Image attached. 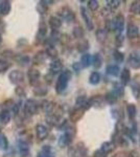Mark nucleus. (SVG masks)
I'll return each mask as SVG.
<instances>
[{"label":"nucleus","mask_w":140,"mask_h":157,"mask_svg":"<svg viewBox=\"0 0 140 157\" xmlns=\"http://www.w3.org/2000/svg\"><path fill=\"white\" fill-rule=\"evenodd\" d=\"M19 152L22 156H26L29 153V147L24 141H19Z\"/></svg>","instance_id":"24"},{"label":"nucleus","mask_w":140,"mask_h":157,"mask_svg":"<svg viewBox=\"0 0 140 157\" xmlns=\"http://www.w3.org/2000/svg\"><path fill=\"white\" fill-rule=\"evenodd\" d=\"M16 93L19 97H24L25 95V91L23 90V88L22 87H17L16 88Z\"/></svg>","instance_id":"47"},{"label":"nucleus","mask_w":140,"mask_h":157,"mask_svg":"<svg viewBox=\"0 0 140 157\" xmlns=\"http://www.w3.org/2000/svg\"><path fill=\"white\" fill-rule=\"evenodd\" d=\"M131 12L134 15H140V1H135L132 3Z\"/></svg>","instance_id":"36"},{"label":"nucleus","mask_w":140,"mask_h":157,"mask_svg":"<svg viewBox=\"0 0 140 157\" xmlns=\"http://www.w3.org/2000/svg\"><path fill=\"white\" fill-rule=\"evenodd\" d=\"M11 9H12V6L9 1H6V0L0 1V15L6 16V15H9V13L11 12Z\"/></svg>","instance_id":"11"},{"label":"nucleus","mask_w":140,"mask_h":157,"mask_svg":"<svg viewBox=\"0 0 140 157\" xmlns=\"http://www.w3.org/2000/svg\"><path fill=\"white\" fill-rule=\"evenodd\" d=\"M89 103H90L91 107H92V106H93V107H95V108L104 107V100H103V98L99 97V95L90 98V100H89Z\"/></svg>","instance_id":"16"},{"label":"nucleus","mask_w":140,"mask_h":157,"mask_svg":"<svg viewBox=\"0 0 140 157\" xmlns=\"http://www.w3.org/2000/svg\"><path fill=\"white\" fill-rule=\"evenodd\" d=\"M9 78L13 84H16V85L20 84V83H22L24 80V73L22 71H20V70H13V71L9 72Z\"/></svg>","instance_id":"3"},{"label":"nucleus","mask_w":140,"mask_h":157,"mask_svg":"<svg viewBox=\"0 0 140 157\" xmlns=\"http://www.w3.org/2000/svg\"><path fill=\"white\" fill-rule=\"evenodd\" d=\"M9 66H11V65H9V62H6V61H4V60H0V72L6 71L9 68Z\"/></svg>","instance_id":"44"},{"label":"nucleus","mask_w":140,"mask_h":157,"mask_svg":"<svg viewBox=\"0 0 140 157\" xmlns=\"http://www.w3.org/2000/svg\"><path fill=\"white\" fill-rule=\"evenodd\" d=\"M29 61V58L28 57H22V59L20 60V62L22 63V64H27Z\"/></svg>","instance_id":"49"},{"label":"nucleus","mask_w":140,"mask_h":157,"mask_svg":"<svg viewBox=\"0 0 140 157\" xmlns=\"http://www.w3.org/2000/svg\"><path fill=\"white\" fill-rule=\"evenodd\" d=\"M106 29L107 32H114V30H116V26H115V22H114V20H108L107 21V24H106Z\"/></svg>","instance_id":"43"},{"label":"nucleus","mask_w":140,"mask_h":157,"mask_svg":"<svg viewBox=\"0 0 140 157\" xmlns=\"http://www.w3.org/2000/svg\"><path fill=\"white\" fill-rule=\"evenodd\" d=\"M24 110L27 114L34 115V114H36V113H38L39 105H38V103L34 100H27L26 102H25V105H24Z\"/></svg>","instance_id":"2"},{"label":"nucleus","mask_w":140,"mask_h":157,"mask_svg":"<svg viewBox=\"0 0 140 157\" xmlns=\"http://www.w3.org/2000/svg\"><path fill=\"white\" fill-rule=\"evenodd\" d=\"M131 81V72L128 68H123L120 75V83L123 86H127Z\"/></svg>","instance_id":"12"},{"label":"nucleus","mask_w":140,"mask_h":157,"mask_svg":"<svg viewBox=\"0 0 140 157\" xmlns=\"http://www.w3.org/2000/svg\"><path fill=\"white\" fill-rule=\"evenodd\" d=\"M46 57H47L46 52H38V54L35 56L34 61H35L36 64H41V63H43L45 61Z\"/></svg>","instance_id":"28"},{"label":"nucleus","mask_w":140,"mask_h":157,"mask_svg":"<svg viewBox=\"0 0 140 157\" xmlns=\"http://www.w3.org/2000/svg\"><path fill=\"white\" fill-rule=\"evenodd\" d=\"M58 14L61 18L67 20L68 22H71L74 19V14H73L72 11H71L70 9H68V7H62L61 10H59Z\"/></svg>","instance_id":"4"},{"label":"nucleus","mask_w":140,"mask_h":157,"mask_svg":"<svg viewBox=\"0 0 140 157\" xmlns=\"http://www.w3.org/2000/svg\"><path fill=\"white\" fill-rule=\"evenodd\" d=\"M81 65L82 67H89L92 64V57L89 54H84L82 56V59H81Z\"/></svg>","instance_id":"19"},{"label":"nucleus","mask_w":140,"mask_h":157,"mask_svg":"<svg viewBox=\"0 0 140 157\" xmlns=\"http://www.w3.org/2000/svg\"><path fill=\"white\" fill-rule=\"evenodd\" d=\"M127 35L130 39H135L136 37H138L139 35V29L137 25L133 23H130L128 25V29H127Z\"/></svg>","instance_id":"9"},{"label":"nucleus","mask_w":140,"mask_h":157,"mask_svg":"<svg viewBox=\"0 0 140 157\" xmlns=\"http://www.w3.org/2000/svg\"><path fill=\"white\" fill-rule=\"evenodd\" d=\"M9 148V141H7L6 136L3 133L0 132V149L1 150H6Z\"/></svg>","instance_id":"31"},{"label":"nucleus","mask_w":140,"mask_h":157,"mask_svg":"<svg viewBox=\"0 0 140 157\" xmlns=\"http://www.w3.org/2000/svg\"><path fill=\"white\" fill-rule=\"evenodd\" d=\"M113 57H114V60H115L117 63H121L123 61V59H124L123 54V52H118V50H115V52H114Z\"/></svg>","instance_id":"41"},{"label":"nucleus","mask_w":140,"mask_h":157,"mask_svg":"<svg viewBox=\"0 0 140 157\" xmlns=\"http://www.w3.org/2000/svg\"><path fill=\"white\" fill-rule=\"evenodd\" d=\"M106 71H107V73H108L109 75H112V77H117V75H119L120 69H119V67L116 66V65H109V66L107 67Z\"/></svg>","instance_id":"22"},{"label":"nucleus","mask_w":140,"mask_h":157,"mask_svg":"<svg viewBox=\"0 0 140 157\" xmlns=\"http://www.w3.org/2000/svg\"><path fill=\"white\" fill-rule=\"evenodd\" d=\"M117 98H118L116 97V94L113 92V91H110V92H108L105 95V100L107 101V103H109L110 105L115 104L117 102Z\"/></svg>","instance_id":"27"},{"label":"nucleus","mask_w":140,"mask_h":157,"mask_svg":"<svg viewBox=\"0 0 140 157\" xmlns=\"http://www.w3.org/2000/svg\"><path fill=\"white\" fill-rule=\"evenodd\" d=\"M46 121L48 125L50 126H60L61 121H60V117L55 114H48L46 117Z\"/></svg>","instance_id":"17"},{"label":"nucleus","mask_w":140,"mask_h":157,"mask_svg":"<svg viewBox=\"0 0 140 157\" xmlns=\"http://www.w3.org/2000/svg\"><path fill=\"white\" fill-rule=\"evenodd\" d=\"M100 82V75L97 71H94L90 75L89 77V83L91 85H97L98 83Z\"/></svg>","instance_id":"23"},{"label":"nucleus","mask_w":140,"mask_h":157,"mask_svg":"<svg viewBox=\"0 0 140 157\" xmlns=\"http://www.w3.org/2000/svg\"><path fill=\"white\" fill-rule=\"evenodd\" d=\"M90 106V103H89V100H87V98L85 95H81L76 98L75 101V108L76 109H89Z\"/></svg>","instance_id":"6"},{"label":"nucleus","mask_w":140,"mask_h":157,"mask_svg":"<svg viewBox=\"0 0 140 157\" xmlns=\"http://www.w3.org/2000/svg\"><path fill=\"white\" fill-rule=\"evenodd\" d=\"M11 121V113H9V110H3L1 113H0V121L3 125H6V124L9 123Z\"/></svg>","instance_id":"21"},{"label":"nucleus","mask_w":140,"mask_h":157,"mask_svg":"<svg viewBox=\"0 0 140 157\" xmlns=\"http://www.w3.org/2000/svg\"><path fill=\"white\" fill-rule=\"evenodd\" d=\"M53 107H55L53 103L49 102V101H44V102L42 103V108H43V110H44L45 112L47 113V114H51L52 111H53Z\"/></svg>","instance_id":"25"},{"label":"nucleus","mask_w":140,"mask_h":157,"mask_svg":"<svg viewBox=\"0 0 140 157\" xmlns=\"http://www.w3.org/2000/svg\"><path fill=\"white\" fill-rule=\"evenodd\" d=\"M89 48V43L88 41H86V40H83L82 42H78V52H86Z\"/></svg>","instance_id":"37"},{"label":"nucleus","mask_w":140,"mask_h":157,"mask_svg":"<svg viewBox=\"0 0 140 157\" xmlns=\"http://www.w3.org/2000/svg\"><path fill=\"white\" fill-rule=\"evenodd\" d=\"M88 7L91 10L92 12H95L98 10L99 7V3L97 0H90V1H88Z\"/></svg>","instance_id":"39"},{"label":"nucleus","mask_w":140,"mask_h":157,"mask_svg":"<svg viewBox=\"0 0 140 157\" xmlns=\"http://www.w3.org/2000/svg\"><path fill=\"white\" fill-rule=\"evenodd\" d=\"M1 42H2V36H1V34H0V44H1Z\"/></svg>","instance_id":"51"},{"label":"nucleus","mask_w":140,"mask_h":157,"mask_svg":"<svg viewBox=\"0 0 140 157\" xmlns=\"http://www.w3.org/2000/svg\"><path fill=\"white\" fill-rule=\"evenodd\" d=\"M40 71L38 69H35V68H30V69L27 71V78H28L30 84L35 85L38 83V81H39L40 78Z\"/></svg>","instance_id":"7"},{"label":"nucleus","mask_w":140,"mask_h":157,"mask_svg":"<svg viewBox=\"0 0 140 157\" xmlns=\"http://www.w3.org/2000/svg\"><path fill=\"white\" fill-rule=\"evenodd\" d=\"M129 157H138V153H137L136 151H132V152H130Z\"/></svg>","instance_id":"50"},{"label":"nucleus","mask_w":140,"mask_h":157,"mask_svg":"<svg viewBox=\"0 0 140 157\" xmlns=\"http://www.w3.org/2000/svg\"><path fill=\"white\" fill-rule=\"evenodd\" d=\"M127 113H128L129 118H131V120H134L135 116H136V114H137L136 106H135L134 104H129V105L127 106Z\"/></svg>","instance_id":"20"},{"label":"nucleus","mask_w":140,"mask_h":157,"mask_svg":"<svg viewBox=\"0 0 140 157\" xmlns=\"http://www.w3.org/2000/svg\"><path fill=\"white\" fill-rule=\"evenodd\" d=\"M114 22H115V26H116V30L121 34V32L124 29V17L123 15H117L116 18L114 19Z\"/></svg>","instance_id":"13"},{"label":"nucleus","mask_w":140,"mask_h":157,"mask_svg":"<svg viewBox=\"0 0 140 157\" xmlns=\"http://www.w3.org/2000/svg\"><path fill=\"white\" fill-rule=\"evenodd\" d=\"M71 140H72V139L70 137H68L66 134H63V135L60 137V139H59V145H60L61 148H64V147L69 145L71 143Z\"/></svg>","instance_id":"29"},{"label":"nucleus","mask_w":140,"mask_h":157,"mask_svg":"<svg viewBox=\"0 0 140 157\" xmlns=\"http://www.w3.org/2000/svg\"><path fill=\"white\" fill-rule=\"evenodd\" d=\"M73 37L76 38V39H82L84 37V30L81 26H75L72 30Z\"/></svg>","instance_id":"33"},{"label":"nucleus","mask_w":140,"mask_h":157,"mask_svg":"<svg viewBox=\"0 0 140 157\" xmlns=\"http://www.w3.org/2000/svg\"><path fill=\"white\" fill-rule=\"evenodd\" d=\"M115 42H116V45L117 46H120L121 44L123 43V36L121 34H118L116 36V39H115Z\"/></svg>","instance_id":"45"},{"label":"nucleus","mask_w":140,"mask_h":157,"mask_svg":"<svg viewBox=\"0 0 140 157\" xmlns=\"http://www.w3.org/2000/svg\"><path fill=\"white\" fill-rule=\"evenodd\" d=\"M34 93L38 97H43L47 93V88L44 86H38V87L34 88Z\"/></svg>","instance_id":"32"},{"label":"nucleus","mask_w":140,"mask_h":157,"mask_svg":"<svg viewBox=\"0 0 140 157\" xmlns=\"http://www.w3.org/2000/svg\"><path fill=\"white\" fill-rule=\"evenodd\" d=\"M50 71L52 73H58L63 69V63L61 60H55L49 66Z\"/></svg>","instance_id":"14"},{"label":"nucleus","mask_w":140,"mask_h":157,"mask_svg":"<svg viewBox=\"0 0 140 157\" xmlns=\"http://www.w3.org/2000/svg\"><path fill=\"white\" fill-rule=\"evenodd\" d=\"M96 38H97V41L103 43L105 42L108 38V32H107L106 29H99L96 32Z\"/></svg>","instance_id":"18"},{"label":"nucleus","mask_w":140,"mask_h":157,"mask_svg":"<svg viewBox=\"0 0 140 157\" xmlns=\"http://www.w3.org/2000/svg\"><path fill=\"white\" fill-rule=\"evenodd\" d=\"M61 25H62V20L61 18H59V17H55V16H52L49 18V26L51 27L52 29L57 30L61 27Z\"/></svg>","instance_id":"15"},{"label":"nucleus","mask_w":140,"mask_h":157,"mask_svg":"<svg viewBox=\"0 0 140 157\" xmlns=\"http://www.w3.org/2000/svg\"><path fill=\"white\" fill-rule=\"evenodd\" d=\"M107 4H108V6L110 7V9L114 10L120 6L121 1H119V0H109V1H107Z\"/></svg>","instance_id":"40"},{"label":"nucleus","mask_w":140,"mask_h":157,"mask_svg":"<svg viewBox=\"0 0 140 157\" xmlns=\"http://www.w3.org/2000/svg\"><path fill=\"white\" fill-rule=\"evenodd\" d=\"M81 13H82V17L85 20V23L87 25V29L89 30H92L93 29V23L92 21H91V17L90 15L88 14L87 10L85 9V7H81Z\"/></svg>","instance_id":"10"},{"label":"nucleus","mask_w":140,"mask_h":157,"mask_svg":"<svg viewBox=\"0 0 140 157\" xmlns=\"http://www.w3.org/2000/svg\"><path fill=\"white\" fill-rule=\"evenodd\" d=\"M101 63H103V59H101V56L99 54H95L92 57V65L95 68H99L101 66Z\"/></svg>","instance_id":"30"},{"label":"nucleus","mask_w":140,"mask_h":157,"mask_svg":"<svg viewBox=\"0 0 140 157\" xmlns=\"http://www.w3.org/2000/svg\"><path fill=\"white\" fill-rule=\"evenodd\" d=\"M113 92L116 94L117 98H121L124 93V90H123V85H115V88H114Z\"/></svg>","instance_id":"38"},{"label":"nucleus","mask_w":140,"mask_h":157,"mask_svg":"<svg viewBox=\"0 0 140 157\" xmlns=\"http://www.w3.org/2000/svg\"><path fill=\"white\" fill-rule=\"evenodd\" d=\"M70 78H71V73L69 70H65V71L61 73L57 81V85H55V90H57L58 93L64 92L68 86V82H69Z\"/></svg>","instance_id":"1"},{"label":"nucleus","mask_w":140,"mask_h":157,"mask_svg":"<svg viewBox=\"0 0 140 157\" xmlns=\"http://www.w3.org/2000/svg\"><path fill=\"white\" fill-rule=\"evenodd\" d=\"M132 88V93H133L135 98H140V84L138 82H133L131 85Z\"/></svg>","instance_id":"26"},{"label":"nucleus","mask_w":140,"mask_h":157,"mask_svg":"<svg viewBox=\"0 0 140 157\" xmlns=\"http://www.w3.org/2000/svg\"><path fill=\"white\" fill-rule=\"evenodd\" d=\"M114 149V144L113 143H110V141H106L101 145V148L100 150H103L104 152H106L107 154L110 153V152Z\"/></svg>","instance_id":"34"},{"label":"nucleus","mask_w":140,"mask_h":157,"mask_svg":"<svg viewBox=\"0 0 140 157\" xmlns=\"http://www.w3.org/2000/svg\"><path fill=\"white\" fill-rule=\"evenodd\" d=\"M93 157H107V153H106V152H104L103 150H100V149H99V150L94 152Z\"/></svg>","instance_id":"46"},{"label":"nucleus","mask_w":140,"mask_h":157,"mask_svg":"<svg viewBox=\"0 0 140 157\" xmlns=\"http://www.w3.org/2000/svg\"><path fill=\"white\" fill-rule=\"evenodd\" d=\"M45 52H46V55L48 56V57H50V58H55L58 56V50L55 49V47H53L52 45L48 46Z\"/></svg>","instance_id":"35"},{"label":"nucleus","mask_w":140,"mask_h":157,"mask_svg":"<svg viewBox=\"0 0 140 157\" xmlns=\"http://www.w3.org/2000/svg\"><path fill=\"white\" fill-rule=\"evenodd\" d=\"M48 129L45 127L44 125H37L36 127V134H37V137L39 140H44L45 138H47L48 136Z\"/></svg>","instance_id":"5"},{"label":"nucleus","mask_w":140,"mask_h":157,"mask_svg":"<svg viewBox=\"0 0 140 157\" xmlns=\"http://www.w3.org/2000/svg\"><path fill=\"white\" fill-rule=\"evenodd\" d=\"M46 33H47L46 26H41L39 29V33H38L37 39L38 40H43L45 38V36H46Z\"/></svg>","instance_id":"42"},{"label":"nucleus","mask_w":140,"mask_h":157,"mask_svg":"<svg viewBox=\"0 0 140 157\" xmlns=\"http://www.w3.org/2000/svg\"><path fill=\"white\" fill-rule=\"evenodd\" d=\"M73 68H74L76 71H78V70H80L81 68H82V65H81V63L76 62V63H74V64H73Z\"/></svg>","instance_id":"48"},{"label":"nucleus","mask_w":140,"mask_h":157,"mask_svg":"<svg viewBox=\"0 0 140 157\" xmlns=\"http://www.w3.org/2000/svg\"><path fill=\"white\" fill-rule=\"evenodd\" d=\"M128 63L129 65L134 69H139L140 68V58L139 56H137L135 52L130 55L129 59H128Z\"/></svg>","instance_id":"8"}]
</instances>
